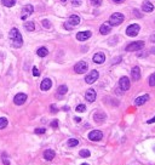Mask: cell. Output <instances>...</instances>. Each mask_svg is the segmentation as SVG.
Segmentation results:
<instances>
[{
	"mask_svg": "<svg viewBox=\"0 0 155 165\" xmlns=\"http://www.w3.org/2000/svg\"><path fill=\"white\" fill-rule=\"evenodd\" d=\"M9 37H10V40H11V44H12L14 47L20 49V47L23 45L22 35H21V33H20V31H18L17 28H12V29L10 31Z\"/></svg>",
	"mask_w": 155,
	"mask_h": 165,
	"instance_id": "6da1fadb",
	"label": "cell"
},
{
	"mask_svg": "<svg viewBox=\"0 0 155 165\" xmlns=\"http://www.w3.org/2000/svg\"><path fill=\"white\" fill-rule=\"evenodd\" d=\"M124 22V15L122 14H119V12H115L110 16L109 18V23L110 26H119Z\"/></svg>",
	"mask_w": 155,
	"mask_h": 165,
	"instance_id": "7a4b0ae2",
	"label": "cell"
},
{
	"mask_svg": "<svg viewBox=\"0 0 155 165\" xmlns=\"http://www.w3.org/2000/svg\"><path fill=\"white\" fill-rule=\"evenodd\" d=\"M143 47H144V41H133V43L128 44L125 47V50L126 51H138V50H141Z\"/></svg>",
	"mask_w": 155,
	"mask_h": 165,
	"instance_id": "3957f363",
	"label": "cell"
},
{
	"mask_svg": "<svg viewBox=\"0 0 155 165\" xmlns=\"http://www.w3.org/2000/svg\"><path fill=\"white\" fill-rule=\"evenodd\" d=\"M87 68H89L87 63L84 62V61H80V62H78V63L75 64L74 70H75V73H78V74H83V73H85V72L87 70Z\"/></svg>",
	"mask_w": 155,
	"mask_h": 165,
	"instance_id": "277c9868",
	"label": "cell"
},
{
	"mask_svg": "<svg viewBox=\"0 0 155 165\" xmlns=\"http://www.w3.org/2000/svg\"><path fill=\"white\" fill-rule=\"evenodd\" d=\"M139 29H141V27H139L138 24H131V26L127 27L126 34H127L128 37H136V35L139 33Z\"/></svg>",
	"mask_w": 155,
	"mask_h": 165,
	"instance_id": "5b68a950",
	"label": "cell"
},
{
	"mask_svg": "<svg viewBox=\"0 0 155 165\" xmlns=\"http://www.w3.org/2000/svg\"><path fill=\"white\" fill-rule=\"evenodd\" d=\"M97 79H98V72H97V70H91V72L86 75L85 81L87 82V84H93V82H95Z\"/></svg>",
	"mask_w": 155,
	"mask_h": 165,
	"instance_id": "8992f818",
	"label": "cell"
},
{
	"mask_svg": "<svg viewBox=\"0 0 155 165\" xmlns=\"http://www.w3.org/2000/svg\"><path fill=\"white\" fill-rule=\"evenodd\" d=\"M33 11H34V8L32 6V5H26L24 6V9L22 10V15H21V18L24 21V20H27L32 14H33Z\"/></svg>",
	"mask_w": 155,
	"mask_h": 165,
	"instance_id": "52a82bcc",
	"label": "cell"
},
{
	"mask_svg": "<svg viewBox=\"0 0 155 165\" xmlns=\"http://www.w3.org/2000/svg\"><path fill=\"white\" fill-rule=\"evenodd\" d=\"M119 86L122 91H126L130 89V79L127 76H122L120 80H119Z\"/></svg>",
	"mask_w": 155,
	"mask_h": 165,
	"instance_id": "ba28073f",
	"label": "cell"
},
{
	"mask_svg": "<svg viewBox=\"0 0 155 165\" xmlns=\"http://www.w3.org/2000/svg\"><path fill=\"white\" fill-rule=\"evenodd\" d=\"M102 137H103V134L100 130H93L89 134V138L91 141H100V140H102Z\"/></svg>",
	"mask_w": 155,
	"mask_h": 165,
	"instance_id": "9c48e42d",
	"label": "cell"
},
{
	"mask_svg": "<svg viewBox=\"0 0 155 165\" xmlns=\"http://www.w3.org/2000/svg\"><path fill=\"white\" fill-rule=\"evenodd\" d=\"M27 101V95L26 94H17L16 96H15V99H14V102L17 105V106H21V105H23L24 102Z\"/></svg>",
	"mask_w": 155,
	"mask_h": 165,
	"instance_id": "30bf717a",
	"label": "cell"
},
{
	"mask_svg": "<svg viewBox=\"0 0 155 165\" xmlns=\"http://www.w3.org/2000/svg\"><path fill=\"white\" fill-rule=\"evenodd\" d=\"M92 35V33L90 31H86V32H79L76 34V39L79 41H84V40H87Z\"/></svg>",
	"mask_w": 155,
	"mask_h": 165,
	"instance_id": "8fae6325",
	"label": "cell"
},
{
	"mask_svg": "<svg viewBox=\"0 0 155 165\" xmlns=\"http://www.w3.org/2000/svg\"><path fill=\"white\" fill-rule=\"evenodd\" d=\"M96 97H97V95H96V91H95L93 89H89V90L86 91V94H85V99H86V101H89V102H95Z\"/></svg>",
	"mask_w": 155,
	"mask_h": 165,
	"instance_id": "7c38bea8",
	"label": "cell"
},
{
	"mask_svg": "<svg viewBox=\"0 0 155 165\" xmlns=\"http://www.w3.org/2000/svg\"><path fill=\"white\" fill-rule=\"evenodd\" d=\"M51 86H52V81H51V79L46 78V79H44V80L41 81L40 89H41L43 91H47V90H50V89H51Z\"/></svg>",
	"mask_w": 155,
	"mask_h": 165,
	"instance_id": "4fadbf2b",
	"label": "cell"
},
{
	"mask_svg": "<svg viewBox=\"0 0 155 165\" xmlns=\"http://www.w3.org/2000/svg\"><path fill=\"white\" fill-rule=\"evenodd\" d=\"M110 31H112V26H110L109 22L103 23V24L101 26V28H100V33H101L102 35H107V34H109Z\"/></svg>",
	"mask_w": 155,
	"mask_h": 165,
	"instance_id": "5bb4252c",
	"label": "cell"
},
{
	"mask_svg": "<svg viewBox=\"0 0 155 165\" xmlns=\"http://www.w3.org/2000/svg\"><path fill=\"white\" fill-rule=\"evenodd\" d=\"M106 118H107V115H106L103 112H96V113H95V115H93L95 121H96V123H98V124L103 123V121L106 120Z\"/></svg>",
	"mask_w": 155,
	"mask_h": 165,
	"instance_id": "9a60e30c",
	"label": "cell"
},
{
	"mask_svg": "<svg viewBox=\"0 0 155 165\" xmlns=\"http://www.w3.org/2000/svg\"><path fill=\"white\" fill-rule=\"evenodd\" d=\"M68 24H70L73 28H74V26H78L80 23V17L78 16V15H71L70 17H69V21L67 22Z\"/></svg>",
	"mask_w": 155,
	"mask_h": 165,
	"instance_id": "2e32d148",
	"label": "cell"
},
{
	"mask_svg": "<svg viewBox=\"0 0 155 165\" xmlns=\"http://www.w3.org/2000/svg\"><path fill=\"white\" fill-rule=\"evenodd\" d=\"M131 76H132V79L133 80H139L141 79V69H139V67H133L132 68V70H131Z\"/></svg>",
	"mask_w": 155,
	"mask_h": 165,
	"instance_id": "e0dca14e",
	"label": "cell"
},
{
	"mask_svg": "<svg viewBox=\"0 0 155 165\" xmlns=\"http://www.w3.org/2000/svg\"><path fill=\"white\" fill-rule=\"evenodd\" d=\"M148 100H149V95H142V96H139V97H137L136 99V101H134V105L136 106H142V105H144L145 102H148Z\"/></svg>",
	"mask_w": 155,
	"mask_h": 165,
	"instance_id": "ac0fdd59",
	"label": "cell"
},
{
	"mask_svg": "<svg viewBox=\"0 0 155 165\" xmlns=\"http://www.w3.org/2000/svg\"><path fill=\"white\" fill-rule=\"evenodd\" d=\"M104 61H106V56H104L103 52H98V53H96V55L93 56V62H95V63L102 64Z\"/></svg>",
	"mask_w": 155,
	"mask_h": 165,
	"instance_id": "d6986e66",
	"label": "cell"
},
{
	"mask_svg": "<svg viewBox=\"0 0 155 165\" xmlns=\"http://www.w3.org/2000/svg\"><path fill=\"white\" fill-rule=\"evenodd\" d=\"M142 10L144 12H153L154 11V5L150 3V2H145L143 5H142Z\"/></svg>",
	"mask_w": 155,
	"mask_h": 165,
	"instance_id": "ffe728a7",
	"label": "cell"
},
{
	"mask_svg": "<svg viewBox=\"0 0 155 165\" xmlns=\"http://www.w3.org/2000/svg\"><path fill=\"white\" fill-rule=\"evenodd\" d=\"M44 158H45L46 160H52V159L55 158V150H52V149L45 150V152H44Z\"/></svg>",
	"mask_w": 155,
	"mask_h": 165,
	"instance_id": "44dd1931",
	"label": "cell"
},
{
	"mask_svg": "<svg viewBox=\"0 0 155 165\" xmlns=\"http://www.w3.org/2000/svg\"><path fill=\"white\" fill-rule=\"evenodd\" d=\"M67 91H68L67 85H61V86L58 88V90H57V96L61 99L63 95H65V94H67Z\"/></svg>",
	"mask_w": 155,
	"mask_h": 165,
	"instance_id": "7402d4cb",
	"label": "cell"
},
{
	"mask_svg": "<svg viewBox=\"0 0 155 165\" xmlns=\"http://www.w3.org/2000/svg\"><path fill=\"white\" fill-rule=\"evenodd\" d=\"M36 53H38V56H40V57H45V56L49 55V50H47L46 47H40V49H38Z\"/></svg>",
	"mask_w": 155,
	"mask_h": 165,
	"instance_id": "603a6c76",
	"label": "cell"
},
{
	"mask_svg": "<svg viewBox=\"0 0 155 165\" xmlns=\"http://www.w3.org/2000/svg\"><path fill=\"white\" fill-rule=\"evenodd\" d=\"M2 3L6 8H12L16 4V0H2Z\"/></svg>",
	"mask_w": 155,
	"mask_h": 165,
	"instance_id": "cb8c5ba5",
	"label": "cell"
},
{
	"mask_svg": "<svg viewBox=\"0 0 155 165\" xmlns=\"http://www.w3.org/2000/svg\"><path fill=\"white\" fill-rule=\"evenodd\" d=\"M24 27H26V29L29 31V32H33V31L35 29L34 22H27V23H24Z\"/></svg>",
	"mask_w": 155,
	"mask_h": 165,
	"instance_id": "d4e9b609",
	"label": "cell"
},
{
	"mask_svg": "<svg viewBox=\"0 0 155 165\" xmlns=\"http://www.w3.org/2000/svg\"><path fill=\"white\" fill-rule=\"evenodd\" d=\"M78 144H79V141H78L76 138H70V140L68 141V146H69V147H76Z\"/></svg>",
	"mask_w": 155,
	"mask_h": 165,
	"instance_id": "484cf974",
	"label": "cell"
},
{
	"mask_svg": "<svg viewBox=\"0 0 155 165\" xmlns=\"http://www.w3.org/2000/svg\"><path fill=\"white\" fill-rule=\"evenodd\" d=\"M90 155H91V153H90L89 149H81V150H80V157L87 158V157H90Z\"/></svg>",
	"mask_w": 155,
	"mask_h": 165,
	"instance_id": "4316f807",
	"label": "cell"
},
{
	"mask_svg": "<svg viewBox=\"0 0 155 165\" xmlns=\"http://www.w3.org/2000/svg\"><path fill=\"white\" fill-rule=\"evenodd\" d=\"M8 125V119L6 118H0V129H4Z\"/></svg>",
	"mask_w": 155,
	"mask_h": 165,
	"instance_id": "83f0119b",
	"label": "cell"
},
{
	"mask_svg": "<svg viewBox=\"0 0 155 165\" xmlns=\"http://www.w3.org/2000/svg\"><path fill=\"white\" fill-rule=\"evenodd\" d=\"M149 85L150 86H155V73L151 74L150 78H149Z\"/></svg>",
	"mask_w": 155,
	"mask_h": 165,
	"instance_id": "f1b7e54d",
	"label": "cell"
},
{
	"mask_svg": "<svg viewBox=\"0 0 155 165\" xmlns=\"http://www.w3.org/2000/svg\"><path fill=\"white\" fill-rule=\"evenodd\" d=\"M90 2H91V4H92L93 6H96V8H98V6L102 5V0H90Z\"/></svg>",
	"mask_w": 155,
	"mask_h": 165,
	"instance_id": "f546056e",
	"label": "cell"
},
{
	"mask_svg": "<svg viewBox=\"0 0 155 165\" xmlns=\"http://www.w3.org/2000/svg\"><path fill=\"white\" fill-rule=\"evenodd\" d=\"M41 23H43V26H44L46 29H50V28H51V22H50V21H47V20H44Z\"/></svg>",
	"mask_w": 155,
	"mask_h": 165,
	"instance_id": "4dcf8cb0",
	"label": "cell"
},
{
	"mask_svg": "<svg viewBox=\"0 0 155 165\" xmlns=\"http://www.w3.org/2000/svg\"><path fill=\"white\" fill-rule=\"evenodd\" d=\"M83 4V0H71V5L73 6H80Z\"/></svg>",
	"mask_w": 155,
	"mask_h": 165,
	"instance_id": "1f68e13d",
	"label": "cell"
},
{
	"mask_svg": "<svg viewBox=\"0 0 155 165\" xmlns=\"http://www.w3.org/2000/svg\"><path fill=\"white\" fill-rule=\"evenodd\" d=\"M86 111V106L85 105H79L76 107V112H85Z\"/></svg>",
	"mask_w": 155,
	"mask_h": 165,
	"instance_id": "d6a6232c",
	"label": "cell"
},
{
	"mask_svg": "<svg viewBox=\"0 0 155 165\" xmlns=\"http://www.w3.org/2000/svg\"><path fill=\"white\" fill-rule=\"evenodd\" d=\"M45 131H46V130H45V129H41V128H39V129H35V130H34V132H35V134H38V135H43V134H45Z\"/></svg>",
	"mask_w": 155,
	"mask_h": 165,
	"instance_id": "836d02e7",
	"label": "cell"
},
{
	"mask_svg": "<svg viewBox=\"0 0 155 165\" xmlns=\"http://www.w3.org/2000/svg\"><path fill=\"white\" fill-rule=\"evenodd\" d=\"M33 75H34V76H39V75H40L39 69H38L36 67H33Z\"/></svg>",
	"mask_w": 155,
	"mask_h": 165,
	"instance_id": "e575fe53",
	"label": "cell"
},
{
	"mask_svg": "<svg viewBox=\"0 0 155 165\" xmlns=\"http://www.w3.org/2000/svg\"><path fill=\"white\" fill-rule=\"evenodd\" d=\"M51 128H58V120H53L52 123H51Z\"/></svg>",
	"mask_w": 155,
	"mask_h": 165,
	"instance_id": "d590c367",
	"label": "cell"
},
{
	"mask_svg": "<svg viewBox=\"0 0 155 165\" xmlns=\"http://www.w3.org/2000/svg\"><path fill=\"white\" fill-rule=\"evenodd\" d=\"M64 28H65V29H68V31H70V29H73V27H71L70 24H68L67 22L64 23Z\"/></svg>",
	"mask_w": 155,
	"mask_h": 165,
	"instance_id": "8d00e7d4",
	"label": "cell"
},
{
	"mask_svg": "<svg viewBox=\"0 0 155 165\" xmlns=\"http://www.w3.org/2000/svg\"><path fill=\"white\" fill-rule=\"evenodd\" d=\"M147 123H148V124H153V123H155V117H154V118H151V119H149Z\"/></svg>",
	"mask_w": 155,
	"mask_h": 165,
	"instance_id": "74e56055",
	"label": "cell"
},
{
	"mask_svg": "<svg viewBox=\"0 0 155 165\" xmlns=\"http://www.w3.org/2000/svg\"><path fill=\"white\" fill-rule=\"evenodd\" d=\"M3 163H4V165H10V161H9L8 159H4V160H3Z\"/></svg>",
	"mask_w": 155,
	"mask_h": 165,
	"instance_id": "f35d334b",
	"label": "cell"
},
{
	"mask_svg": "<svg viewBox=\"0 0 155 165\" xmlns=\"http://www.w3.org/2000/svg\"><path fill=\"white\" fill-rule=\"evenodd\" d=\"M51 111L52 112H57V107L56 106H51Z\"/></svg>",
	"mask_w": 155,
	"mask_h": 165,
	"instance_id": "ab89813d",
	"label": "cell"
},
{
	"mask_svg": "<svg viewBox=\"0 0 155 165\" xmlns=\"http://www.w3.org/2000/svg\"><path fill=\"white\" fill-rule=\"evenodd\" d=\"M150 40H151L153 43H155V33H154V34H153V35L150 37Z\"/></svg>",
	"mask_w": 155,
	"mask_h": 165,
	"instance_id": "60d3db41",
	"label": "cell"
},
{
	"mask_svg": "<svg viewBox=\"0 0 155 165\" xmlns=\"http://www.w3.org/2000/svg\"><path fill=\"white\" fill-rule=\"evenodd\" d=\"M113 2H115V3L120 4V3H124V2H125V0H113Z\"/></svg>",
	"mask_w": 155,
	"mask_h": 165,
	"instance_id": "b9f144b4",
	"label": "cell"
},
{
	"mask_svg": "<svg viewBox=\"0 0 155 165\" xmlns=\"http://www.w3.org/2000/svg\"><path fill=\"white\" fill-rule=\"evenodd\" d=\"M150 52H151V53H155V49H153V50H150Z\"/></svg>",
	"mask_w": 155,
	"mask_h": 165,
	"instance_id": "7bdbcfd3",
	"label": "cell"
},
{
	"mask_svg": "<svg viewBox=\"0 0 155 165\" xmlns=\"http://www.w3.org/2000/svg\"><path fill=\"white\" fill-rule=\"evenodd\" d=\"M67 2V0H62V3H65Z\"/></svg>",
	"mask_w": 155,
	"mask_h": 165,
	"instance_id": "ee69618b",
	"label": "cell"
},
{
	"mask_svg": "<svg viewBox=\"0 0 155 165\" xmlns=\"http://www.w3.org/2000/svg\"><path fill=\"white\" fill-rule=\"evenodd\" d=\"M83 165H89V164H83Z\"/></svg>",
	"mask_w": 155,
	"mask_h": 165,
	"instance_id": "f6af8a7d",
	"label": "cell"
}]
</instances>
